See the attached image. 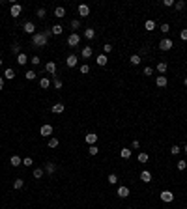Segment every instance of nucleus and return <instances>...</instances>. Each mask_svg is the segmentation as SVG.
<instances>
[{"mask_svg": "<svg viewBox=\"0 0 187 209\" xmlns=\"http://www.w3.org/2000/svg\"><path fill=\"white\" fill-rule=\"evenodd\" d=\"M11 52H13L15 56H19V54H21V45H19V43H13V45H11Z\"/></svg>", "mask_w": 187, "mask_h": 209, "instance_id": "obj_26", "label": "nucleus"}, {"mask_svg": "<svg viewBox=\"0 0 187 209\" xmlns=\"http://www.w3.org/2000/svg\"><path fill=\"white\" fill-rule=\"evenodd\" d=\"M184 84H185V86H187V78H184Z\"/></svg>", "mask_w": 187, "mask_h": 209, "instance_id": "obj_54", "label": "nucleus"}, {"mask_svg": "<svg viewBox=\"0 0 187 209\" xmlns=\"http://www.w3.org/2000/svg\"><path fill=\"white\" fill-rule=\"evenodd\" d=\"M43 170H45L47 174H54V170H56V166H54L53 163H47V164H45V168H43Z\"/></svg>", "mask_w": 187, "mask_h": 209, "instance_id": "obj_21", "label": "nucleus"}, {"mask_svg": "<svg viewBox=\"0 0 187 209\" xmlns=\"http://www.w3.org/2000/svg\"><path fill=\"white\" fill-rule=\"evenodd\" d=\"M174 0H163V6H166V7H170V6H174Z\"/></svg>", "mask_w": 187, "mask_h": 209, "instance_id": "obj_47", "label": "nucleus"}, {"mask_svg": "<svg viewBox=\"0 0 187 209\" xmlns=\"http://www.w3.org/2000/svg\"><path fill=\"white\" fill-rule=\"evenodd\" d=\"M152 73H153V69L150 67V65H148V67H144V75H148V77H150V75H152Z\"/></svg>", "mask_w": 187, "mask_h": 209, "instance_id": "obj_51", "label": "nucleus"}, {"mask_svg": "<svg viewBox=\"0 0 187 209\" xmlns=\"http://www.w3.org/2000/svg\"><path fill=\"white\" fill-rule=\"evenodd\" d=\"M53 86H54V88H56V90H60V88H62V80H60V78L56 77V75H54V80H53Z\"/></svg>", "mask_w": 187, "mask_h": 209, "instance_id": "obj_32", "label": "nucleus"}, {"mask_svg": "<svg viewBox=\"0 0 187 209\" xmlns=\"http://www.w3.org/2000/svg\"><path fill=\"white\" fill-rule=\"evenodd\" d=\"M10 13H11V17H15V19H17L19 15L23 13V6H21V4H11V10H10Z\"/></svg>", "mask_w": 187, "mask_h": 209, "instance_id": "obj_4", "label": "nucleus"}, {"mask_svg": "<svg viewBox=\"0 0 187 209\" xmlns=\"http://www.w3.org/2000/svg\"><path fill=\"white\" fill-rule=\"evenodd\" d=\"M26 62H30V60H28V56H26L25 52H21V54L17 56V64H19V65H25Z\"/></svg>", "mask_w": 187, "mask_h": 209, "instance_id": "obj_16", "label": "nucleus"}, {"mask_svg": "<svg viewBox=\"0 0 187 209\" xmlns=\"http://www.w3.org/2000/svg\"><path fill=\"white\" fill-rule=\"evenodd\" d=\"M81 54H82V58H90L92 56V47H84Z\"/></svg>", "mask_w": 187, "mask_h": 209, "instance_id": "obj_27", "label": "nucleus"}, {"mask_svg": "<svg viewBox=\"0 0 187 209\" xmlns=\"http://www.w3.org/2000/svg\"><path fill=\"white\" fill-rule=\"evenodd\" d=\"M45 71H47L49 75H53V77H54V75H56V64H54V62H47Z\"/></svg>", "mask_w": 187, "mask_h": 209, "instance_id": "obj_9", "label": "nucleus"}, {"mask_svg": "<svg viewBox=\"0 0 187 209\" xmlns=\"http://www.w3.org/2000/svg\"><path fill=\"white\" fill-rule=\"evenodd\" d=\"M95 62H97V65H107L109 58H107V54H99V56L95 58Z\"/></svg>", "mask_w": 187, "mask_h": 209, "instance_id": "obj_15", "label": "nucleus"}, {"mask_svg": "<svg viewBox=\"0 0 187 209\" xmlns=\"http://www.w3.org/2000/svg\"><path fill=\"white\" fill-rule=\"evenodd\" d=\"M62 32H64V26H62V25H54V26H53V34H54V35H60Z\"/></svg>", "mask_w": 187, "mask_h": 209, "instance_id": "obj_28", "label": "nucleus"}, {"mask_svg": "<svg viewBox=\"0 0 187 209\" xmlns=\"http://www.w3.org/2000/svg\"><path fill=\"white\" fill-rule=\"evenodd\" d=\"M159 196H161V200H163L165 204H170V202L174 200V192H170V191H163Z\"/></svg>", "mask_w": 187, "mask_h": 209, "instance_id": "obj_5", "label": "nucleus"}, {"mask_svg": "<svg viewBox=\"0 0 187 209\" xmlns=\"http://www.w3.org/2000/svg\"><path fill=\"white\" fill-rule=\"evenodd\" d=\"M64 15H66V10H64L62 6H58L56 10H54V17H58V19H62Z\"/></svg>", "mask_w": 187, "mask_h": 209, "instance_id": "obj_20", "label": "nucleus"}, {"mask_svg": "<svg viewBox=\"0 0 187 209\" xmlns=\"http://www.w3.org/2000/svg\"><path fill=\"white\" fill-rule=\"evenodd\" d=\"M88 71H90V65H86V64H84V65H81V73H82V75H86Z\"/></svg>", "mask_w": 187, "mask_h": 209, "instance_id": "obj_46", "label": "nucleus"}, {"mask_svg": "<svg viewBox=\"0 0 187 209\" xmlns=\"http://www.w3.org/2000/svg\"><path fill=\"white\" fill-rule=\"evenodd\" d=\"M0 67H2V60H0Z\"/></svg>", "mask_w": 187, "mask_h": 209, "instance_id": "obj_55", "label": "nucleus"}, {"mask_svg": "<svg viewBox=\"0 0 187 209\" xmlns=\"http://www.w3.org/2000/svg\"><path fill=\"white\" fill-rule=\"evenodd\" d=\"M79 43H81V35H79L77 32L69 34V37H67V45H69V47H79Z\"/></svg>", "mask_w": 187, "mask_h": 209, "instance_id": "obj_2", "label": "nucleus"}, {"mask_svg": "<svg viewBox=\"0 0 187 209\" xmlns=\"http://www.w3.org/2000/svg\"><path fill=\"white\" fill-rule=\"evenodd\" d=\"M110 50H112V45H110V43H105V45H103V52H105V54H109Z\"/></svg>", "mask_w": 187, "mask_h": 209, "instance_id": "obj_40", "label": "nucleus"}, {"mask_svg": "<svg viewBox=\"0 0 187 209\" xmlns=\"http://www.w3.org/2000/svg\"><path fill=\"white\" fill-rule=\"evenodd\" d=\"M25 77H26V78H28V80H34V78H36V71H34V69H30V71H26V73H25Z\"/></svg>", "mask_w": 187, "mask_h": 209, "instance_id": "obj_33", "label": "nucleus"}, {"mask_svg": "<svg viewBox=\"0 0 187 209\" xmlns=\"http://www.w3.org/2000/svg\"><path fill=\"white\" fill-rule=\"evenodd\" d=\"M30 62H32V65H39V56H34V58H30Z\"/></svg>", "mask_w": 187, "mask_h": 209, "instance_id": "obj_45", "label": "nucleus"}, {"mask_svg": "<svg viewBox=\"0 0 187 209\" xmlns=\"http://www.w3.org/2000/svg\"><path fill=\"white\" fill-rule=\"evenodd\" d=\"M109 183L110 185H116L118 183V176L116 174H109Z\"/></svg>", "mask_w": 187, "mask_h": 209, "instance_id": "obj_35", "label": "nucleus"}, {"mask_svg": "<svg viewBox=\"0 0 187 209\" xmlns=\"http://www.w3.org/2000/svg\"><path fill=\"white\" fill-rule=\"evenodd\" d=\"M53 35V30H45V32H36L32 35V45L34 47H45L47 39Z\"/></svg>", "mask_w": 187, "mask_h": 209, "instance_id": "obj_1", "label": "nucleus"}, {"mask_svg": "<svg viewBox=\"0 0 187 209\" xmlns=\"http://www.w3.org/2000/svg\"><path fill=\"white\" fill-rule=\"evenodd\" d=\"M180 151H182V148H180V146H172V148H170V153H172V155H178Z\"/></svg>", "mask_w": 187, "mask_h": 209, "instance_id": "obj_41", "label": "nucleus"}, {"mask_svg": "<svg viewBox=\"0 0 187 209\" xmlns=\"http://www.w3.org/2000/svg\"><path fill=\"white\" fill-rule=\"evenodd\" d=\"M39 86H41V88L43 90H47V88H51V80H49V78H41V80H39Z\"/></svg>", "mask_w": 187, "mask_h": 209, "instance_id": "obj_23", "label": "nucleus"}, {"mask_svg": "<svg viewBox=\"0 0 187 209\" xmlns=\"http://www.w3.org/2000/svg\"><path fill=\"white\" fill-rule=\"evenodd\" d=\"M120 157H122V159H129V157H131V149H127V148L120 149Z\"/></svg>", "mask_w": 187, "mask_h": 209, "instance_id": "obj_25", "label": "nucleus"}, {"mask_svg": "<svg viewBox=\"0 0 187 209\" xmlns=\"http://www.w3.org/2000/svg\"><path fill=\"white\" fill-rule=\"evenodd\" d=\"M79 26H81V21H79V19H73V21H71V28L79 30Z\"/></svg>", "mask_w": 187, "mask_h": 209, "instance_id": "obj_38", "label": "nucleus"}, {"mask_svg": "<svg viewBox=\"0 0 187 209\" xmlns=\"http://www.w3.org/2000/svg\"><path fill=\"white\" fill-rule=\"evenodd\" d=\"M39 135H41V136H51V135H53V125H49V123L41 125V129H39Z\"/></svg>", "mask_w": 187, "mask_h": 209, "instance_id": "obj_6", "label": "nucleus"}, {"mask_svg": "<svg viewBox=\"0 0 187 209\" xmlns=\"http://www.w3.org/2000/svg\"><path fill=\"white\" fill-rule=\"evenodd\" d=\"M51 110H53L54 114H62L64 112V105L62 103H56V105H53V108H51Z\"/></svg>", "mask_w": 187, "mask_h": 209, "instance_id": "obj_19", "label": "nucleus"}, {"mask_svg": "<svg viewBox=\"0 0 187 209\" xmlns=\"http://www.w3.org/2000/svg\"><path fill=\"white\" fill-rule=\"evenodd\" d=\"M176 166H178V170H185V168H187V163H185L184 159H182V161H178Z\"/></svg>", "mask_w": 187, "mask_h": 209, "instance_id": "obj_39", "label": "nucleus"}, {"mask_svg": "<svg viewBox=\"0 0 187 209\" xmlns=\"http://www.w3.org/2000/svg\"><path fill=\"white\" fill-rule=\"evenodd\" d=\"M172 47H174V43H172V39H169V37H165V39L159 41V49L161 50H170Z\"/></svg>", "mask_w": 187, "mask_h": 209, "instance_id": "obj_3", "label": "nucleus"}, {"mask_svg": "<svg viewBox=\"0 0 187 209\" xmlns=\"http://www.w3.org/2000/svg\"><path fill=\"white\" fill-rule=\"evenodd\" d=\"M77 62H79V58L75 56V54H69V56L66 58V64H67V67H75V65H77Z\"/></svg>", "mask_w": 187, "mask_h": 209, "instance_id": "obj_8", "label": "nucleus"}, {"mask_svg": "<svg viewBox=\"0 0 187 209\" xmlns=\"http://www.w3.org/2000/svg\"><path fill=\"white\" fill-rule=\"evenodd\" d=\"M84 138H86V142H88L90 146H95V142H97V135H95V133H88Z\"/></svg>", "mask_w": 187, "mask_h": 209, "instance_id": "obj_11", "label": "nucleus"}, {"mask_svg": "<svg viewBox=\"0 0 187 209\" xmlns=\"http://www.w3.org/2000/svg\"><path fill=\"white\" fill-rule=\"evenodd\" d=\"M144 28L146 30H155V21H152V19H150V21H146L144 22Z\"/></svg>", "mask_w": 187, "mask_h": 209, "instance_id": "obj_29", "label": "nucleus"}, {"mask_svg": "<svg viewBox=\"0 0 187 209\" xmlns=\"http://www.w3.org/2000/svg\"><path fill=\"white\" fill-rule=\"evenodd\" d=\"M84 37H86V39H94V37H95V30H94V28H86V30H84Z\"/></svg>", "mask_w": 187, "mask_h": 209, "instance_id": "obj_18", "label": "nucleus"}, {"mask_svg": "<svg viewBox=\"0 0 187 209\" xmlns=\"http://www.w3.org/2000/svg\"><path fill=\"white\" fill-rule=\"evenodd\" d=\"M0 90H4V78L0 77Z\"/></svg>", "mask_w": 187, "mask_h": 209, "instance_id": "obj_52", "label": "nucleus"}, {"mask_svg": "<svg viewBox=\"0 0 187 209\" xmlns=\"http://www.w3.org/2000/svg\"><path fill=\"white\" fill-rule=\"evenodd\" d=\"M88 153H90V155H97V153H99V148H97V146H90V148H88Z\"/></svg>", "mask_w": 187, "mask_h": 209, "instance_id": "obj_37", "label": "nucleus"}, {"mask_svg": "<svg viewBox=\"0 0 187 209\" xmlns=\"http://www.w3.org/2000/svg\"><path fill=\"white\" fill-rule=\"evenodd\" d=\"M116 194L120 196V198H127V196H129V189H127V187H118Z\"/></svg>", "mask_w": 187, "mask_h": 209, "instance_id": "obj_14", "label": "nucleus"}, {"mask_svg": "<svg viewBox=\"0 0 187 209\" xmlns=\"http://www.w3.org/2000/svg\"><path fill=\"white\" fill-rule=\"evenodd\" d=\"M155 84L159 86V88H165V86L169 84V80H166V77H165V75H159V77H157V80H155Z\"/></svg>", "mask_w": 187, "mask_h": 209, "instance_id": "obj_12", "label": "nucleus"}, {"mask_svg": "<svg viewBox=\"0 0 187 209\" xmlns=\"http://www.w3.org/2000/svg\"><path fill=\"white\" fill-rule=\"evenodd\" d=\"M161 32H163V34H169V32H170V26H169V25H163V26H161Z\"/></svg>", "mask_w": 187, "mask_h": 209, "instance_id": "obj_49", "label": "nucleus"}, {"mask_svg": "<svg viewBox=\"0 0 187 209\" xmlns=\"http://www.w3.org/2000/svg\"><path fill=\"white\" fill-rule=\"evenodd\" d=\"M58 146V138H49V148H56Z\"/></svg>", "mask_w": 187, "mask_h": 209, "instance_id": "obj_42", "label": "nucleus"}, {"mask_svg": "<svg viewBox=\"0 0 187 209\" xmlns=\"http://www.w3.org/2000/svg\"><path fill=\"white\" fill-rule=\"evenodd\" d=\"M180 37H182V41H187V28L180 32Z\"/></svg>", "mask_w": 187, "mask_h": 209, "instance_id": "obj_48", "label": "nucleus"}, {"mask_svg": "<svg viewBox=\"0 0 187 209\" xmlns=\"http://www.w3.org/2000/svg\"><path fill=\"white\" fill-rule=\"evenodd\" d=\"M23 185H25V181H23V179H15L13 181V189H17V191H19V189H23Z\"/></svg>", "mask_w": 187, "mask_h": 209, "instance_id": "obj_34", "label": "nucleus"}, {"mask_svg": "<svg viewBox=\"0 0 187 209\" xmlns=\"http://www.w3.org/2000/svg\"><path fill=\"white\" fill-rule=\"evenodd\" d=\"M184 151H185V153H187V144H185V146H184Z\"/></svg>", "mask_w": 187, "mask_h": 209, "instance_id": "obj_53", "label": "nucleus"}, {"mask_svg": "<svg viewBox=\"0 0 187 209\" xmlns=\"http://www.w3.org/2000/svg\"><path fill=\"white\" fill-rule=\"evenodd\" d=\"M140 181H142V183H150V181H152V174H150L148 170L140 172Z\"/></svg>", "mask_w": 187, "mask_h": 209, "instance_id": "obj_13", "label": "nucleus"}, {"mask_svg": "<svg viewBox=\"0 0 187 209\" xmlns=\"http://www.w3.org/2000/svg\"><path fill=\"white\" fill-rule=\"evenodd\" d=\"M4 77H6V78H8V80H11V78H15V71H13V69H10V67H8L6 71H4Z\"/></svg>", "mask_w": 187, "mask_h": 209, "instance_id": "obj_22", "label": "nucleus"}, {"mask_svg": "<svg viewBox=\"0 0 187 209\" xmlns=\"http://www.w3.org/2000/svg\"><path fill=\"white\" fill-rule=\"evenodd\" d=\"M153 209H157V207H153Z\"/></svg>", "mask_w": 187, "mask_h": 209, "instance_id": "obj_56", "label": "nucleus"}, {"mask_svg": "<svg viewBox=\"0 0 187 209\" xmlns=\"http://www.w3.org/2000/svg\"><path fill=\"white\" fill-rule=\"evenodd\" d=\"M79 15H81V17H88L90 15V7L86 6V4H81V6H79Z\"/></svg>", "mask_w": 187, "mask_h": 209, "instance_id": "obj_10", "label": "nucleus"}, {"mask_svg": "<svg viewBox=\"0 0 187 209\" xmlns=\"http://www.w3.org/2000/svg\"><path fill=\"white\" fill-rule=\"evenodd\" d=\"M45 13H47V11H45V7H39V10H38V17H39V19H43V17H45Z\"/></svg>", "mask_w": 187, "mask_h": 209, "instance_id": "obj_44", "label": "nucleus"}, {"mask_svg": "<svg viewBox=\"0 0 187 209\" xmlns=\"http://www.w3.org/2000/svg\"><path fill=\"white\" fill-rule=\"evenodd\" d=\"M138 163H148V153H138Z\"/></svg>", "mask_w": 187, "mask_h": 209, "instance_id": "obj_36", "label": "nucleus"}, {"mask_svg": "<svg viewBox=\"0 0 187 209\" xmlns=\"http://www.w3.org/2000/svg\"><path fill=\"white\" fill-rule=\"evenodd\" d=\"M10 163H11V166H19V164H23V159H21L19 155H13V157L10 159Z\"/></svg>", "mask_w": 187, "mask_h": 209, "instance_id": "obj_17", "label": "nucleus"}, {"mask_svg": "<svg viewBox=\"0 0 187 209\" xmlns=\"http://www.w3.org/2000/svg\"><path fill=\"white\" fill-rule=\"evenodd\" d=\"M174 6H176V10H184V7H185V2H184V0H178Z\"/></svg>", "mask_w": 187, "mask_h": 209, "instance_id": "obj_43", "label": "nucleus"}, {"mask_svg": "<svg viewBox=\"0 0 187 209\" xmlns=\"http://www.w3.org/2000/svg\"><path fill=\"white\" fill-rule=\"evenodd\" d=\"M23 164H25V166H32V159H30V157L23 159Z\"/></svg>", "mask_w": 187, "mask_h": 209, "instance_id": "obj_50", "label": "nucleus"}, {"mask_svg": "<svg viewBox=\"0 0 187 209\" xmlns=\"http://www.w3.org/2000/svg\"><path fill=\"white\" fill-rule=\"evenodd\" d=\"M129 62H131V64H133V65H138V64H140V56H138V54H133V56H131L129 58Z\"/></svg>", "mask_w": 187, "mask_h": 209, "instance_id": "obj_30", "label": "nucleus"}, {"mask_svg": "<svg viewBox=\"0 0 187 209\" xmlns=\"http://www.w3.org/2000/svg\"><path fill=\"white\" fill-rule=\"evenodd\" d=\"M23 30H25L26 34H32V35H34V34H36V25H34L32 21H26L25 25H23Z\"/></svg>", "mask_w": 187, "mask_h": 209, "instance_id": "obj_7", "label": "nucleus"}, {"mask_svg": "<svg viewBox=\"0 0 187 209\" xmlns=\"http://www.w3.org/2000/svg\"><path fill=\"white\" fill-rule=\"evenodd\" d=\"M166 69H169L166 62H159V64H157V71H159V73H166Z\"/></svg>", "mask_w": 187, "mask_h": 209, "instance_id": "obj_24", "label": "nucleus"}, {"mask_svg": "<svg viewBox=\"0 0 187 209\" xmlns=\"http://www.w3.org/2000/svg\"><path fill=\"white\" fill-rule=\"evenodd\" d=\"M43 172H45L43 168H34V177H36V179H41V177H43Z\"/></svg>", "mask_w": 187, "mask_h": 209, "instance_id": "obj_31", "label": "nucleus"}]
</instances>
